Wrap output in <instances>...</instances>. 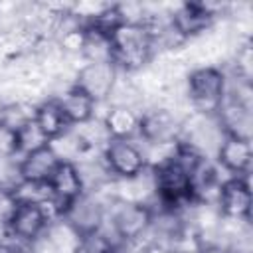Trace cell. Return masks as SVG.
<instances>
[{"mask_svg":"<svg viewBox=\"0 0 253 253\" xmlns=\"http://www.w3.org/2000/svg\"><path fill=\"white\" fill-rule=\"evenodd\" d=\"M43 144H49V142H47V138L40 132V128L36 126L34 121L28 123V125L20 130V156L26 154V152H30V150H36V148H40V146H43Z\"/></svg>","mask_w":253,"mask_h":253,"instance_id":"obj_19","label":"cell"},{"mask_svg":"<svg viewBox=\"0 0 253 253\" xmlns=\"http://www.w3.org/2000/svg\"><path fill=\"white\" fill-rule=\"evenodd\" d=\"M49 196H51V204L57 210L59 217L65 213V210L85 194V186H83V178L79 174V168L75 162H65L61 160L59 166L55 168V172L51 174L49 182Z\"/></svg>","mask_w":253,"mask_h":253,"instance_id":"obj_9","label":"cell"},{"mask_svg":"<svg viewBox=\"0 0 253 253\" xmlns=\"http://www.w3.org/2000/svg\"><path fill=\"white\" fill-rule=\"evenodd\" d=\"M34 123L40 128V132L47 138V142L55 140L57 136H61L63 132H67L71 128V125L67 123L59 103L53 97L43 99L42 103L36 105L34 109Z\"/></svg>","mask_w":253,"mask_h":253,"instance_id":"obj_15","label":"cell"},{"mask_svg":"<svg viewBox=\"0 0 253 253\" xmlns=\"http://www.w3.org/2000/svg\"><path fill=\"white\" fill-rule=\"evenodd\" d=\"M217 211L227 219H251L253 194L249 176H227L223 178L217 194Z\"/></svg>","mask_w":253,"mask_h":253,"instance_id":"obj_8","label":"cell"},{"mask_svg":"<svg viewBox=\"0 0 253 253\" xmlns=\"http://www.w3.org/2000/svg\"><path fill=\"white\" fill-rule=\"evenodd\" d=\"M227 75L219 65H202L188 71L184 95L190 109L198 115L215 117L225 101Z\"/></svg>","mask_w":253,"mask_h":253,"instance_id":"obj_1","label":"cell"},{"mask_svg":"<svg viewBox=\"0 0 253 253\" xmlns=\"http://www.w3.org/2000/svg\"><path fill=\"white\" fill-rule=\"evenodd\" d=\"M61 158L55 154L51 144H43L36 150H30L20 156V176L24 182L47 184Z\"/></svg>","mask_w":253,"mask_h":253,"instance_id":"obj_11","label":"cell"},{"mask_svg":"<svg viewBox=\"0 0 253 253\" xmlns=\"http://www.w3.org/2000/svg\"><path fill=\"white\" fill-rule=\"evenodd\" d=\"M20 182V156H0V188L14 190Z\"/></svg>","mask_w":253,"mask_h":253,"instance_id":"obj_18","label":"cell"},{"mask_svg":"<svg viewBox=\"0 0 253 253\" xmlns=\"http://www.w3.org/2000/svg\"><path fill=\"white\" fill-rule=\"evenodd\" d=\"M217 125L221 126L223 134L247 138L251 140V126H253V107H245L229 97H225L221 109L215 115Z\"/></svg>","mask_w":253,"mask_h":253,"instance_id":"obj_14","label":"cell"},{"mask_svg":"<svg viewBox=\"0 0 253 253\" xmlns=\"http://www.w3.org/2000/svg\"><path fill=\"white\" fill-rule=\"evenodd\" d=\"M111 36L87 28V43L83 51V61H111Z\"/></svg>","mask_w":253,"mask_h":253,"instance_id":"obj_16","label":"cell"},{"mask_svg":"<svg viewBox=\"0 0 253 253\" xmlns=\"http://www.w3.org/2000/svg\"><path fill=\"white\" fill-rule=\"evenodd\" d=\"M105 105L103 115L99 117L109 138L113 140H136L140 130V111L130 107Z\"/></svg>","mask_w":253,"mask_h":253,"instance_id":"obj_12","label":"cell"},{"mask_svg":"<svg viewBox=\"0 0 253 253\" xmlns=\"http://www.w3.org/2000/svg\"><path fill=\"white\" fill-rule=\"evenodd\" d=\"M101 160L113 180H126L142 174L148 164L138 140H109L101 150Z\"/></svg>","mask_w":253,"mask_h":253,"instance_id":"obj_4","label":"cell"},{"mask_svg":"<svg viewBox=\"0 0 253 253\" xmlns=\"http://www.w3.org/2000/svg\"><path fill=\"white\" fill-rule=\"evenodd\" d=\"M16 208H18V198H16L14 190L0 188V233L6 231Z\"/></svg>","mask_w":253,"mask_h":253,"instance_id":"obj_21","label":"cell"},{"mask_svg":"<svg viewBox=\"0 0 253 253\" xmlns=\"http://www.w3.org/2000/svg\"><path fill=\"white\" fill-rule=\"evenodd\" d=\"M128 249H132L134 253H172V249L166 243H160V241H146L138 247H128Z\"/></svg>","mask_w":253,"mask_h":253,"instance_id":"obj_22","label":"cell"},{"mask_svg":"<svg viewBox=\"0 0 253 253\" xmlns=\"http://www.w3.org/2000/svg\"><path fill=\"white\" fill-rule=\"evenodd\" d=\"M182 121L160 105H148L140 111V130L138 138L142 144H158V142H172L180 136Z\"/></svg>","mask_w":253,"mask_h":253,"instance_id":"obj_7","label":"cell"},{"mask_svg":"<svg viewBox=\"0 0 253 253\" xmlns=\"http://www.w3.org/2000/svg\"><path fill=\"white\" fill-rule=\"evenodd\" d=\"M213 162L217 164L219 170L227 172L229 176H249L253 162L251 140L225 134L215 150Z\"/></svg>","mask_w":253,"mask_h":253,"instance_id":"obj_10","label":"cell"},{"mask_svg":"<svg viewBox=\"0 0 253 253\" xmlns=\"http://www.w3.org/2000/svg\"><path fill=\"white\" fill-rule=\"evenodd\" d=\"M117 77L119 69L113 65V61H85L77 69L73 85L91 97L97 105H103L107 103Z\"/></svg>","mask_w":253,"mask_h":253,"instance_id":"obj_6","label":"cell"},{"mask_svg":"<svg viewBox=\"0 0 253 253\" xmlns=\"http://www.w3.org/2000/svg\"><path fill=\"white\" fill-rule=\"evenodd\" d=\"M117 251H119V245L101 229L79 235V241L73 249V253H117Z\"/></svg>","mask_w":253,"mask_h":253,"instance_id":"obj_17","label":"cell"},{"mask_svg":"<svg viewBox=\"0 0 253 253\" xmlns=\"http://www.w3.org/2000/svg\"><path fill=\"white\" fill-rule=\"evenodd\" d=\"M53 99L59 103V107H61V111H63V115L71 126L83 125V123L97 117L99 105L91 97H87L81 89H77L73 83L69 87L61 89L59 93H55Z\"/></svg>","mask_w":253,"mask_h":253,"instance_id":"obj_13","label":"cell"},{"mask_svg":"<svg viewBox=\"0 0 253 253\" xmlns=\"http://www.w3.org/2000/svg\"><path fill=\"white\" fill-rule=\"evenodd\" d=\"M55 219L57 217L51 213V210L45 204L18 202V208H16L4 235L10 237L12 241L32 245L45 233L47 225Z\"/></svg>","mask_w":253,"mask_h":253,"instance_id":"obj_3","label":"cell"},{"mask_svg":"<svg viewBox=\"0 0 253 253\" xmlns=\"http://www.w3.org/2000/svg\"><path fill=\"white\" fill-rule=\"evenodd\" d=\"M113 204L103 192H85L61 215L79 235L99 231L103 227L107 208Z\"/></svg>","mask_w":253,"mask_h":253,"instance_id":"obj_5","label":"cell"},{"mask_svg":"<svg viewBox=\"0 0 253 253\" xmlns=\"http://www.w3.org/2000/svg\"><path fill=\"white\" fill-rule=\"evenodd\" d=\"M198 253H231V251H229V247L219 245V243H206L200 247Z\"/></svg>","mask_w":253,"mask_h":253,"instance_id":"obj_23","label":"cell"},{"mask_svg":"<svg viewBox=\"0 0 253 253\" xmlns=\"http://www.w3.org/2000/svg\"><path fill=\"white\" fill-rule=\"evenodd\" d=\"M111 61L119 73H138L156 57L152 38L140 24H121L111 34Z\"/></svg>","mask_w":253,"mask_h":253,"instance_id":"obj_2","label":"cell"},{"mask_svg":"<svg viewBox=\"0 0 253 253\" xmlns=\"http://www.w3.org/2000/svg\"><path fill=\"white\" fill-rule=\"evenodd\" d=\"M0 156H20V132L0 123Z\"/></svg>","mask_w":253,"mask_h":253,"instance_id":"obj_20","label":"cell"}]
</instances>
